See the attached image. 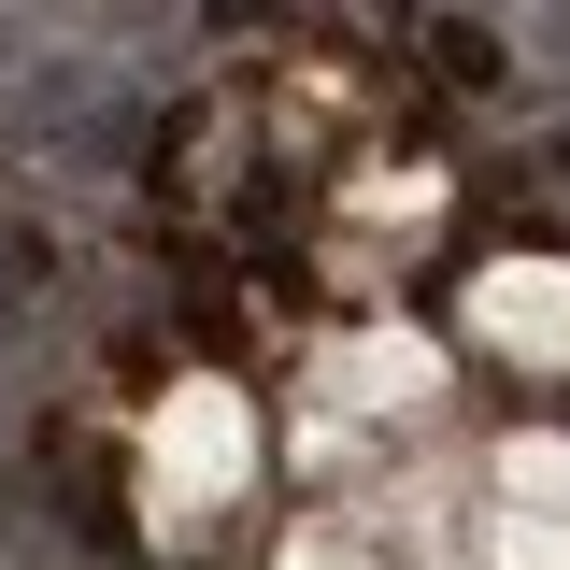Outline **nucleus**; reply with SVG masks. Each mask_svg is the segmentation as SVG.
<instances>
[{"label": "nucleus", "mask_w": 570, "mask_h": 570, "mask_svg": "<svg viewBox=\"0 0 570 570\" xmlns=\"http://www.w3.org/2000/svg\"><path fill=\"white\" fill-rule=\"evenodd\" d=\"M499 570H570V428H513V456H499Z\"/></svg>", "instance_id": "7ed1b4c3"}, {"label": "nucleus", "mask_w": 570, "mask_h": 570, "mask_svg": "<svg viewBox=\"0 0 570 570\" xmlns=\"http://www.w3.org/2000/svg\"><path fill=\"white\" fill-rule=\"evenodd\" d=\"M243 485H257V414L186 371V385L157 400V428H142V528H157V542H200Z\"/></svg>", "instance_id": "f257e3e1"}, {"label": "nucleus", "mask_w": 570, "mask_h": 570, "mask_svg": "<svg viewBox=\"0 0 570 570\" xmlns=\"http://www.w3.org/2000/svg\"><path fill=\"white\" fill-rule=\"evenodd\" d=\"M285 570H371V557H356V542H328V528H299V542H285Z\"/></svg>", "instance_id": "39448f33"}, {"label": "nucleus", "mask_w": 570, "mask_h": 570, "mask_svg": "<svg viewBox=\"0 0 570 570\" xmlns=\"http://www.w3.org/2000/svg\"><path fill=\"white\" fill-rule=\"evenodd\" d=\"M314 400H328V414H400L414 428L428 400H442V356H428L414 328H343V343L314 356Z\"/></svg>", "instance_id": "20e7f679"}, {"label": "nucleus", "mask_w": 570, "mask_h": 570, "mask_svg": "<svg viewBox=\"0 0 570 570\" xmlns=\"http://www.w3.org/2000/svg\"><path fill=\"white\" fill-rule=\"evenodd\" d=\"M471 343L513 356V371H570V257H499V272H471Z\"/></svg>", "instance_id": "f03ea898"}]
</instances>
